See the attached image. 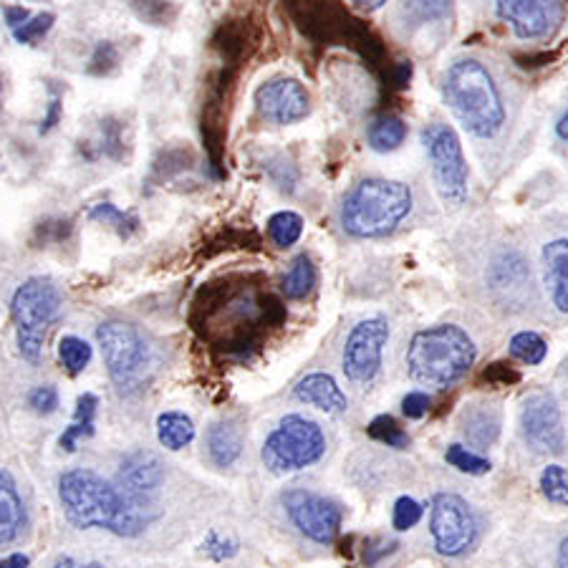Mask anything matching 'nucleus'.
Segmentation results:
<instances>
[{"label": "nucleus", "mask_w": 568, "mask_h": 568, "mask_svg": "<svg viewBox=\"0 0 568 568\" xmlns=\"http://www.w3.org/2000/svg\"><path fill=\"white\" fill-rule=\"evenodd\" d=\"M89 217H91V220H99V223H104V225L116 227V233L122 235V237H130L132 233L140 231V220H136V215L122 213V210H119V207L112 205V203L97 205V207L89 213Z\"/></svg>", "instance_id": "c756f323"}, {"label": "nucleus", "mask_w": 568, "mask_h": 568, "mask_svg": "<svg viewBox=\"0 0 568 568\" xmlns=\"http://www.w3.org/2000/svg\"><path fill=\"white\" fill-rule=\"evenodd\" d=\"M435 548L443 556H463L478 540V520L470 506L455 493H437L429 513Z\"/></svg>", "instance_id": "9d476101"}, {"label": "nucleus", "mask_w": 568, "mask_h": 568, "mask_svg": "<svg viewBox=\"0 0 568 568\" xmlns=\"http://www.w3.org/2000/svg\"><path fill=\"white\" fill-rule=\"evenodd\" d=\"M61 291L51 278H29L11 298V316L18 332V352L26 362L39 364L49 328L61 316Z\"/></svg>", "instance_id": "423d86ee"}, {"label": "nucleus", "mask_w": 568, "mask_h": 568, "mask_svg": "<svg viewBox=\"0 0 568 568\" xmlns=\"http://www.w3.org/2000/svg\"><path fill=\"white\" fill-rule=\"evenodd\" d=\"M59 119H61V99L53 97L51 104H49V112H45L43 122H41V134H49L53 126L59 124Z\"/></svg>", "instance_id": "a18cd8bd"}, {"label": "nucleus", "mask_w": 568, "mask_h": 568, "mask_svg": "<svg viewBox=\"0 0 568 568\" xmlns=\"http://www.w3.org/2000/svg\"><path fill=\"white\" fill-rule=\"evenodd\" d=\"M556 132H558V136H561V140H566V142H568V112H566L561 119H558Z\"/></svg>", "instance_id": "3c124183"}, {"label": "nucleus", "mask_w": 568, "mask_h": 568, "mask_svg": "<svg viewBox=\"0 0 568 568\" xmlns=\"http://www.w3.org/2000/svg\"><path fill=\"white\" fill-rule=\"evenodd\" d=\"M97 407H99L97 394H89V392L81 394V397L77 399V412H73V423L67 429H63L61 437H59L61 450L73 453L81 439L94 437V433H97V423H94Z\"/></svg>", "instance_id": "4be33fe9"}, {"label": "nucleus", "mask_w": 568, "mask_h": 568, "mask_svg": "<svg viewBox=\"0 0 568 568\" xmlns=\"http://www.w3.org/2000/svg\"><path fill=\"white\" fill-rule=\"evenodd\" d=\"M326 453V437L318 423L301 415L283 417L278 427L265 437L263 443V465L271 473H296L318 463Z\"/></svg>", "instance_id": "6e6552de"}, {"label": "nucleus", "mask_w": 568, "mask_h": 568, "mask_svg": "<svg viewBox=\"0 0 568 568\" xmlns=\"http://www.w3.org/2000/svg\"><path fill=\"white\" fill-rule=\"evenodd\" d=\"M119 63V51L112 41H102L94 49V57L89 61L91 77H109Z\"/></svg>", "instance_id": "c9c22d12"}, {"label": "nucleus", "mask_w": 568, "mask_h": 568, "mask_svg": "<svg viewBox=\"0 0 568 568\" xmlns=\"http://www.w3.org/2000/svg\"><path fill=\"white\" fill-rule=\"evenodd\" d=\"M540 493L556 503V506H568V470L561 465H548L540 473Z\"/></svg>", "instance_id": "7c9ffc66"}, {"label": "nucleus", "mask_w": 568, "mask_h": 568, "mask_svg": "<svg viewBox=\"0 0 568 568\" xmlns=\"http://www.w3.org/2000/svg\"><path fill=\"white\" fill-rule=\"evenodd\" d=\"M463 433L475 447H490L500 435V412L490 405H475L465 412Z\"/></svg>", "instance_id": "412c9836"}, {"label": "nucleus", "mask_w": 568, "mask_h": 568, "mask_svg": "<svg viewBox=\"0 0 568 568\" xmlns=\"http://www.w3.org/2000/svg\"><path fill=\"white\" fill-rule=\"evenodd\" d=\"M53 23H57V16H53V13H39V16L29 18V21H26L21 29L13 31V36H16L18 43L33 45V43H39L43 36L53 29Z\"/></svg>", "instance_id": "72a5a7b5"}, {"label": "nucleus", "mask_w": 568, "mask_h": 568, "mask_svg": "<svg viewBox=\"0 0 568 568\" xmlns=\"http://www.w3.org/2000/svg\"><path fill=\"white\" fill-rule=\"evenodd\" d=\"M0 91H3V81H0Z\"/></svg>", "instance_id": "603ef678"}, {"label": "nucleus", "mask_w": 568, "mask_h": 568, "mask_svg": "<svg viewBox=\"0 0 568 568\" xmlns=\"http://www.w3.org/2000/svg\"><path fill=\"white\" fill-rule=\"evenodd\" d=\"M286 321V308L261 276H223L205 283L190 308V326L207 349L245 359L265 334Z\"/></svg>", "instance_id": "f257e3e1"}, {"label": "nucleus", "mask_w": 568, "mask_h": 568, "mask_svg": "<svg viewBox=\"0 0 568 568\" xmlns=\"http://www.w3.org/2000/svg\"><path fill=\"white\" fill-rule=\"evenodd\" d=\"M3 16H6V23L11 26V31H18L31 18L29 8H23V6H6Z\"/></svg>", "instance_id": "c03bdc74"}, {"label": "nucleus", "mask_w": 568, "mask_h": 568, "mask_svg": "<svg viewBox=\"0 0 568 568\" xmlns=\"http://www.w3.org/2000/svg\"><path fill=\"white\" fill-rule=\"evenodd\" d=\"M283 508L291 524L296 526L306 538L316 540V544H334L338 530H342L344 513L338 508V503L332 498L318 496V493L293 488L281 496Z\"/></svg>", "instance_id": "9b49d317"}, {"label": "nucleus", "mask_w": 568, "mask_h": 568, "mask_svg": "<svg viewBox=\"0 0 568 568\" xmlns=\"http://www.w3.org/2000/svg\"><path fill=\"white\" fill-rule=\"evenodd\" d=\"M59 359L69 374H81L91 362V346L79 336H63L59 344Z\"/></svg>", "instance_id": "cd10ccee"}, {"label": "nucleus", "mask_w": 568, "mask_h": 568, "mask_svg": "<svg viewBox=\"0 0 568 568\" xmlns=\"http://www.w3.org/2000/svg\"><path fill=\"white\" fill-rule=\"evenodd\" d=\"M496 6L520 41L546 39L561 23V0H498Z\"/></svg>", "instance_id": "2eb2a0df"}, {"label": "nucleus", "mask_w": 568, "mask_h": 568, "mask_svg": "<svg viewBox=\"0 0 568 568\" xmlns=\"http://www.w3.org/2000/svg\"><path fill=\"white\" fill-rule=\"evenodd\" d=\"M158 439L162 447L178 453L195 439V423L185 412H162L158 417Z\"/></svg>", "instance_id": "5701e85b"}, {"label": "nucleus", "mask_w": 568, "mask_h": 568, "mask_svg": "<svg viewBox=\"0 0 568 568\" xmlns=\"http://www.w3.org/2000/svg\"><path fill=\"white\" fill-rule=\"evenodd\" d=\"M389 326L384 318H366L352 328L344 346V374L354 384H369L382 369Z\"/></svg>", "instance_id": "f8f14e48"}, {"label": "nucleus", "mask_w": 568, "mask_h": 568, "mask_svg": "<svg viewBox=\"0 0 568 568\" xmlns=\"http://www.w3.org/2000/svg\"><path fill=\"white\" fill-rule=\"evenodd\" d=\"M544 273L554 306L568 314V241L544 245Z\"/></svg>", "instance_id": "6ab92c4d"}, {"label": "nucleus", "mask_w": 568, "mask_h": 568, "mask_svg": "<svg viewBox=\"0 0 568 568\" xmlns=\"http://www.w3.org/2000/svg\"><path fill=\"white\" fill-rule=\"evenodd\" d=\"M132 6L136 13L146 18V21H152L154 26H164L175 16V8H172L170 0H134Z\"/></svg>", "instance_id": "e433bc0d"}, {"label": "nucleus", "mask_w": 568, "mask_h": 568, "mask_svg": "<svg viewBox=\"0 0 568 568\" xmlns=\"http://www.w3.org/2000/svg\"><path fill=\"white\" fill-rule=\"evenodd\" d=\"M293 394H296L298 402L326 412V415H342V412H346V407H349L346 394L342 392V387H338L336 379L332 374H324V372L308 374V377H304L296 384Z\"/></svg>", "instance_id": "f3484780"}, {"label": "nucleus", "mask_w": 568, "mask_h": 568, "mask_svg": "<svg viewBox=\"0 0 568 568\" xmlns=\"http://www.w3.org/2000/svg\"><path fill=\"white\" fill-rule=\"evenodd\" d=\"M510 354L516 356L518 362L536 366L546 359L548 346L536 332H520L510 338Z\"/></svg>", "instance_id": "c85d7f7f"}, {"label": "nucleus", "mask_w": 568, "mask_h": 568, "mask_svg": "<svg viewBox=\"0 0 568 568\" xmlns=\"http://www.w3.org/2000/svg\"><path fill=\"white\" fill-rule=\"evenodd\" d=\"M29 405L36 412V415H53L59 407V392L51 384H41V387L31 389L29 394Z\"/></svg>", "instance_id": "4c0bfd02"}, {"label": "nucleus", "mask_w": 568, "mask_h": 568, "mask_svg": "<svg viewBox=\"0 0 568 568\" xmlns=\"http://www.w3.org/2000/svg\"><path fill=\"white\" fill-rule=\"evenodd\" d=\"M97 342L102 346V356L109 377L122 394L140 392L152 377V349L140 328L130 321H104L97 328Z\"/></svg>", "instance_id": "0eeeda50"}, {"label": "nucleus", "mask_w": 568, "mask_h": 568, "mask_svg": "<svg viewBox=\"0 0 568 568\" xmlns=\"http://www.w3.org/2000/svg\"><path fill=\"white\" fill-rule=\"evenodd\" d=\"M59 500L71 526L84 530L102 528L122 538L144 534L158 518L150 503L126 496L119 485H112L102 475L84 470V467H73L61 475Z\"/></svg>", "instance_id": "f03ea898"}, {"label": "nucleus", "mask_w": 568, "mask_h": 568, "mask_svg": "<svg viewBox=\"0 0 568 568\" xmlns=\"http://www.w3.org/2000/svg\"><path fill=\"white\" fill-rule=\"evenodd\" d=\"M102 132H104L102 152L106 154V158H112V160H122V154H124L122 124L114 122V119H106L104 126H102Z\"/></svg>", "instance_id": "ea45409f"}, {"label": "nucleus", "mask_w": 568, "mask_h": 568, "mask_svg": "<svg viewBox=\"0 0 568 568\" xmlns=\"http://www.w3.org/2000/svg\"><path fill=\"white\" fill-rule=\"evenodd\" d=\"M556 568H568V536L564 538V544H561V548H558Z\"/></svg>", "instance_id": "8fccbe9b"}, {"label": "nucleus", "mask_w": 568, "mask_h": 568, "mask_svg": "<svg viewBox=\"0 0 568 568\" xmlns=\"http://www.w3.org/2000/svg\"><path fill=\"white\" fill-rule=\"evenodd\" d=\"M423 506L415 498H399L397 503H394V516H392V526L397 530H409L415 528L419 520H423Z\"/></svg>", "instance_id": "f704fd0d"}, {"label": "nucleus", "mask_w": 568, "mask_h": 568, "mask_svg": "<svg viewBox=\"0 0 568 568\" xmlns=\"http://www.w3.org/2000/svg\"><path fill=\"white\" fill-rule=\"evenodd\" d=\"M26 506L13 475L0 470V546L13 544L26 530Z\"/></svg>", "instance_id": "a211bd4d"}, {"label": "nucleus", "mask_w": 568, "mask_h": 568, "mask_svg": "<svg viewBox=\"0 0 568 568\" xmlns=\"http://www.w3.org/2000/svg\"><path fill=\"white\" fill-rule=\"evenodd\" d=\"M483 377L490 384H516L520 379V374L516 369H510L508 364H490Z\"/></svg>", "instance_id": "37998d69"}, {"label": "nucleus", "mask_w": 568, "mask_h": 568, "mask_svg": "<svg viewBox=\"0 0 568 568\" xmlns=\"http://www.w3.org/2000/svg\"><path fill=\"white\" fill-rule=\"evenodd\" d=\"M445 99L465 130L480 140H490L503 130L506 106L490 71L480 61L463 59L447 69Z\"/></svg>", "instance_id": "20e7f679"}, {"label": "nucleus", "mask_w": 568, "mask_h": 568, "mask_svg": "<svg viewBox=\"0 0 568 568\" xmlns=\"http://www.w3.org/2000/svg\"><path fill=\"white\" fill-rule=\"evenodd\" d=\"M425 150L433 162V175L445 205L460 207L467 200V162L460 136L447 124H429L423 132Z\"/></svg>", "instance_id": "1a4fd4ad"}, {"label": "nucleus", "mask_w": 568, "mask_h": 568, "mask_svg": "<svg viewBox=\"0 0 568 568\" xmlns=\"http://www.w3.org/2000/svg\"><path fill=\"white\" fill-rule=\"evenodd\" d=\"M352 3L356 6V8H362V11H366V13H372V11H379V8L387 3V0H352Z\"/></svg>", "instance_id": "09e8293b"}, {"label": "nucleus", "mask_w": 568, "mask_h": 568, "mask_svg": "<svg viewBox=\"0 0 568 568\" xmlns=\"http://www.w3.org/2000/svg\"><path fill=\"white\" fill-rule=\"evenodd\" d=\"M412 213V190L397 180H364L344 200L342 225L354 237H384Z\"/></svg>", "instance_id": "39448f33"}, {"label": "nucleus", "mask_w": 568, "mask_h": 568, "mask_svg": "<svg viewBox=\"0 0 568 568\" xmlns=\"http://www.w3.org/2000/svg\"><path fill=\"white\" fill-rule=\"evenodd\" d=\"M429 405H433V399H429L425 392H409L407 397L402 399V412H405V417L409 419H423L429 412Z\"/></svg>", "instance_id": "a19ab883"}, {"label": "nucleus", "mask_w": 568, "mask_h": 568, "mask_svg": "<svg viewBox=\"0 0 568 568\" xmlns=\"http://www.w3.org/2000/svg\"><path fill=\"white\" fill-rule=\"evenodd\" d=\"M51 568H104V566H102V564H97V561L79 564L77 558H71V556H61V558H57V564H53Z\"/></svg>", "instance_id": "49530a36"}, {"label": "nucleus", "mask_w": 568, "mask_h": 568, "mask_svg": "<svg viewBox=\"0 0 568 568\" xmlns=\"http://www.w3.org/2000/svg\"><path fill=\"white\" fill-rule=\"evenodd\" d=\"M520 433H524V439L536 453L558 455L564 450L561 409H558L554 394H528L524 409H520Z\"/></svg>", "instance_id": "ddd939ff"}, {"label": "nucleus", "mask_w": 568, "mask_h": 568, "mask_svg": "<svg viewBox=\"0 0 568 568\" xmlns=\"http://www.w3.org/2000/svg\"><path fill=\"white\" fill-rule=\"evenodd\" d=\"M473 338L455 324L425 328L412 336L407 349L409 377L429 389H447L460 382L475 364Z\"/></svg>", "instance_id": "7ed1b4c3"}, {"label": "nucleus", "mask_w": 568, "mask_h": 568, "mask_svg": "<svg viewBox=\"0 0 568 568\" xmlns=\"http://www.w3.org/2000/svg\"><path fill=\"white\" fill-rule=\"evenodd\" d=\"M366 435L377 439L382 445L394 447V450H405V447H409V435L399 427V423L392 415L374 417L369 427H366Z\"/></svg>", "instance_id": "bb28decb"}, {"label": "nucleus", "mask_w": 568, "mask_h": 568, "mask_svg": "<svg viewBox=\"0 0 568 568\" xmlns=\"http://www.w3.org/2000/svg\"><path fill=\"white\" fill-rule=\"evenodd\" d=\"M453 0H402V11L415 23H429L450 11Z\"/></svg>", "instance_id": "2f4dec72"}, {"label": "nucleus", "mask_w": 568, "mask_h": 568, "mask_svg": "<svg viewBox=\"0 0 568 568\" xmlns=\"http://www.w3.org/2000/svg\"><path fill=\"white\" fill-rule=\"evenodd\" d=\"M29 566H31L29 556H23V554H11L0 561V568H29Z\"/></svg>", "instance_id": "de8ad7c7"}, {"label": "nucleus", "mask_w": 568, "mask_h": 568, "mask_svg": "<svg viewBox=\"0 0 568 568\" xmlns=\"http://www.w3.org/2000/svg\"><path fill=\"white\" fill-rule=\"evenodd\" d=\"M316 286V268L314 263H311L308 255H298V258H293L291 268L286 271V276L281 281V288L286 293V298L291 301H301L306 298L311 291Z\"/></svg>", "instance_id": "393cba45"}, {"label": "nucleus", "mask_w": 568, "mask_h": 568, "mask_svg": "<svg viewBox=\"0 0 568 568\" xmlns=\"http://www.w3.org/2000/svg\"><path fill=\"white\" fill-rule=\"evenodd\" d=\"M301 233H304V217L291 210H281L268 220V235L278 248H291L293 243H298Z\"/></svg>", "instance_id": "a878e982"}, {"label": "nucleus", "mask_w": 568, "mask_h": 568, "mask_svg": "<svg viewBox=\"0 0 568 568\" xmlns=\"http://www.w3.org/2000/svg\"><path fill=\"white\" fill-rule=\"evenodd\" d=\"M164 483V465L154 453L136 450L126 455L116 473V485L126 496L150 503V496L160 490Z\"/></svg>", "instance_id": "dca6fc26"}, {"label": "nucleus", "mask_w": 568, "mask_h": 568, "mask_svg": "<svg viewBox=\"0 0 568 568\" xmlns=\"http://www.w3.org/2000/svg\"><path fill=\"white\" fill-rule=\"evenodd\" d=\"M243 453V433L235 419L215 423L207 429V455L217 467H231Z\"/></svg>", "instance_id": "aec40b11"}, {"label": "nucleus", "mask_w": 568, "mask_h": 568, "mask_svg": "<svg viewBox=\"0 0 568 568\" xmlns=\"http://www.w3.org/2000/svg\"><path fill=\"white\" fill-rule=\"evenodd\" d=\"M366 140L374 152H394L407 140V124L399 116H379L369 124Z\"/></svg>", "instance_id": "b1692460"}, {"label": "nucleus", "mask_w": 568, "mask_h": 568, "mask_svg": "<svg viewBox=\"0 0 568 568\" xmlns=\"http://www.w3.org/2000/svg\"><path fill=\"white\" fill-rule=\"evenodd\" d=\"M203 551L213 558V561H227L237 554V544L231 538H223L215 530H210L207 538L203 540Z\"/></svg>", "instance_id": "58836bf2"}, {"label": "nucleus", "mask_w": 568, "mask_h": 568, "mask_svg": "<svg viewBox=\"0 0 568 568\" xmlns=\"http://www.w3.org/2000/svg\"><path fill=\"white\" fill-rule=\"evenodd\" d=\"M445 460L450 463L455 470L467 473V475H485L490 470V460L475 455L473 450H467L465 445H450L445 453Z\"/></svg>", "instance_id": "473e14b6"}, {"label": "nucleus", "mask_w": 568, "mask_h": 568, "mask_svg": "<svg viewBox=\"0 0 568 568\" xmlns=\"http://www.w3.org/2000/svg\"><path fill=\"white\" fill-rule=\"evenodd\" d=\"M255 106L263 119L288 126L306 119L311 112V97L298 79L278 77L255 89Z\"/></svg>", "instance_id": "4468645a"}, {"label": "nucleus", "mask_w": 568, "mask_h": 568, "mask_svg": "<svg viewBox=\"0 0 568 568\" xmlns=\"http://www.w3.org/2000/svg\"><path fill=\"white\" fill-rule=\"evenodd\" d=\"M394 548H397V540H366V546H364V561H366V566H374V564H379L384 556H389V554H394Z\"/></svg>", "instance_id": "79ce46f5"}]
</instances>
